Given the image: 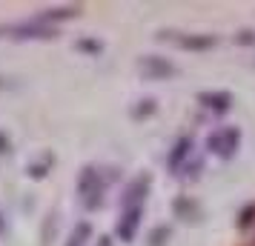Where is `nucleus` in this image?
<instances>
[{"label": "nucleus", "instance_id": "f257e3e1", "mask_svg": "<svg viewBox=\"0 0 255 246\" xmlns=\"http://www.w3.org/2000/svg\"><path fill=\"white\" fill-rule=\"evenodd\" d=\"M112 175H106L101 166H83L81 169V177H78V195H81V203L83 209L95 212L101 203H104V192L109 186Z\"/></svg>", "mask_w": 255, "mask_h": 246}, {"label": "nucleus", "instance_id": "f03ea898", "mask_svg": "<svg viewBox=\"0 0 255 246\" xmlns=\"http://www.w3.org/2000/svg\"><path fill=\"white\" fill-rule=\"evenodd\" d=\"M241 149V129L238 126H218L207 135V152L218 161H232Z\"/></svg>", "mask_w": 255, "mask_h": 246}, {"label": "nucleus", "instance_id": "7ed1b4c3", "mask_svg": "<svg viewBox=\"0 0 255 246\" xmlns=\"http://www.w3.org/2000/svg\"><path fill=\"white\" fill-rule=\"evenodd\" d=\"M0 37H12V40H55L58 37V29L32 17V20L0 26Z\"/></svg>", "mask_w": 255, "mask_h": 246}, {"label": "nucleus", "instance_id": "20e7f679", "mask_svg": "<svg viewBox=\"0 0 255 246\" xmlns=\"http://www.w3.org/2000/svg\"><path fill=\"white\" fill-rule=\"evenodd\" d=\"M149 189H152L149 175L132 177L127 186H124V192H121V209H143V203L149 198Z\"/></svg>", "mask_w": 255, "mask_h": 246}, {"label": "nucleus", "instance_id": "39448f33", "mask_svg": "<svg viewBox=\"0 0 255 246\" xmlns=\"http://www.w3.org/2000/svg\"><path fill=\"white\" fill-rule=\"evenodd\" d=\"M138 72L146 78V81H169L178 75V66L172 60L161 58V55H143L138 60Z\"/></svg>", "mask_w": 255, "mask_h": 246}, {"label": "nucleus", "instance_id": "423d86ee", "mask_svg": "<svg viewBox=\"0 0 255 246\" xmlns=\"http://www.w3.org/2000/svg\"><path fill=\"white\" fill-rule=\"evenodd\" d=\"M158 40H172L186 52H209V49L218 46V37L215 35H175V32H158Z\"/></svg>", "mask_w": 255, "mask_h": 246}, {"label": "nucleus", "instance_id": "0eeeda50", "mask_svg": "<svg viewBox=\"0 0 255 246\" xmlns=\"http://www.w3.org/2000/svg\"><path fill=\"white\" fill-rule=\"evenodd\" d=\"M140 223H143V209H121V218H118V223H115L118 241L132 244L135 235H138V229H140Z\"/></svg>", "mask_w": 255, "mask_h": 246}, {"label": "nucleus", "instance_id": "6e6552de", "mask_svg": "<svg viewBox=\"0 0 255 246\" xmlns=\"http://www.w3.org/2000/svg\"><path fill=\"white\" fill-rule=\"evenodd\" d=\"M198 103L207 112H212V115H227L232 109V103H235V97L227 89H212V92H198Z\"/></svg>", "mask_w": 255, "mask_h": 246}, {"label": "nucleus", "instance_id": "1a4fd4ad", "mask_svg": "<svg viewBox=\"0 0 255 246\" xmlns=\"http://www.w3.org/2000/svg\"><path fill=\"white\" fill-rule=\"evenodd\" d=\"M192 149H195V143H192V138L189 135H184V138H178V141L172 143V149H169V155H166V169L169 172H181V166L192 158Z\"/></svg>", "mask_w": 255, "mask_h": 246}, {"label": "nucleus", "instance_id": "9d476101", "mask_svg": "<svg viewBox=\"0 0 255 246\" xmlns=\"http://www.w3.org/2000/svg\"><path fill=\"white\" fill-rule=\"evenodd\" d=\"M172 215L178 218V221H201V203H198L195 198H189V195H181V198H175L172 203Z\"/></svg>", "mask_w": 255, "mask_h": 246}, {"label": "nucleus", "instance_id": "9b49d317", "mask_svg": "<svg viewBox=\"0 0 255 246\" xmlns=\"http://www.w3.org/2000/svg\"><path fill=\"white\" fill-rule=\"evenodd\" d=\"M81 14V6H55V9H43L40 14H35V20L46 26H55L60 20H72V17H78Z\"/></svg>", "mask_w": 255, "mask_h": 246}, {"label": "nucleus", "instance_id": "f8f14e48", "mask_svg": "<svg viewBox=\"0 0 255 246\" xmlns=\"http://www.w3.org/2000/svg\"><path fill=\"white\" fill-rule=\"evenodd\" d=\"M89 238H92V223L81 221V223H75V229L69 232L66 246H86V241H89Z\"/></svg>", "mask_w": 255, "mask_h": 246}, {"label": "nucleus", "instance_id": "ddd939ff", "mask_svg": "<svg viewBox=\"0 0 255 246\" xmlns=\"http://www.w3.org/2000/svg\"><path fill=\"white\" fill-rule=\"evenodd\" d=\"M169 238H172V229H169L166 223H161V226H155V229L149 232L146 246H166V244H169Z\"/></svg>", "mask_w": 255, "mask_h": 246}, {"label": "nucleus", "instance_id": "4468645a", "mask_svg": "<svg viewBox=\"0 0 255 246\" xmlns=\"http://www.w3.org/2000/svg\"><path fill=\"white\" fill-rule=\"evenodd\" d=\"M155 109H158L155 100H152V97H143V100H138V106H132V117H135V120L152 117V115H155Z\"/></svg>", "mask_w": 255, "mask_h": 246}, {"label": "nucleus", "instance_id": "2eb2a0df", "mask_svg": "<svg viewBox=\"0 0 255 246\" xmlns=\"http://www.w3.org/2000/svg\"><path fill=\"white\" fill-rule=\"evenodd\" d=\"M49 169H52V158H43L40 164L26 166V175H29V177H35V180H43V177L49 175Z\"/></svg>", "mask_w": 255, "mask_h": 246}, {"label": "nucleus", "instance_id": "dca6fc26", "mask_svg": "<svg viewBox=\"0 0 255 246\" xmlns=\"http://www.w3.org/2000/svg\"><path fill=\"white\" fill-rule=\"evenodd\" d=\"M250 226H255V203H247L238 212V229H250Z\"/></svg>", "mask_w": 255, "mask_h": 246}, {"label": "nucleus", "instance_id": "f3484780", "mask_svg": "<svg viewBox=\"0 0 255 246\" xmlns=\"http://www.w3.org/2000/svg\"><path fill=\"white\" fill-rule=\"evenodd\" d=\"M75 49H78V52H86V55H101V52H104V43H101V40H89V37H83V40L75 43Z\"/></svg>", "mask_w": 255, "mask_h": 246}, {"label": "nucleus", "instance_id": "a211bd4d", "mask_svg": "<svg viewBox=\"0 0 255 246\" xmlns=\"http://www.w3.org/2000/svg\"><path fill=\"white\" fill-rule=\"evenodd\" d=\"M238 46H255V29H241V32H235L232 37Z\"/></svg>", "mask_w": 255, "mask_h": 246}, {"label": "nucleus", "instance_id": "6ab92c4d", "mask_svg": "<svg viewBox=\"0 0 255 246\" xmlns=\"http://www.w3.org/2000/svg\"><path fill=\"white\" fill-rule=\"evenodd\" d=\"M9 146H12V143H9V138H6V132H0V155L9 152Z\"/></svg>", "mask_w": 255, "mask_h": 246}, {"label": "nucleus", "instance_id": "aec40b11", "mask_svg": "<svg viewBox=\"0 0 255 246\" xmlns=\"http://www.w3.org/2000/svg\"><path fill=\"white\" fill-rule=\"evenodd\" d=\"M0 229H3V215H0Z\"/></svg>", "mask_w": 255, "mask_h": 246}, {"label": "nucleus", "instance_id": "412c9836", "mask_svg": "<svg viewBox=\"0 0 255 246\" xmlns=\"http://www.w3.org/2000/svg\"><path fill=\"white\" fill-rule=\"evenodd\" d=\"M253 246H255V244H253Z\"/></svg>", "mask_w": 255, "mask_h": 246}]
</instances>
